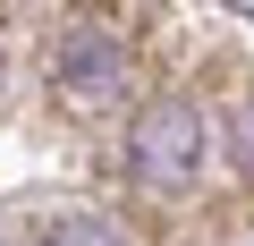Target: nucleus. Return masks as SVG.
Segmentation results:
<instances>
[{
	"label": "nucleus",
	"mask_w": 254,
	"mask_h": 246,
	"mask_svg": "<svg viewBox=\"0 0 254 246\" xmlns=\"http://www.w3.org/2000/svg\"><path fill=\"white\" fill-rule=\"evenodd\" d=\"M127 178L144 195H178L195 170H203V110L178 102V93H153L136 119H127V145H119Z\"/></svg>",
	"instance_id": "nucleus-1"
},
{
	"label": "nucleus",
	"mask_w": 254,
	"mask_h": 246,
	"mask_svg": "<svg viewBox=\"0 0 254 246\" xmlns=\"http://www.w3.org/2000/svg\"><path fill=\"white\" fill-rule=\"evenodd\" d=\"M51 85H60V102H76V110H110L119 93H127V43L110 34V17H68L60 34H51Z\"/></svg>",
	"instance_id": "nucleus-2"
},
{
	"label": "nucleus",
	"mask_w": 254,
	"mask_h": 246,
	"mask_svg": "<svg viewBox=\"0 0 254 246\" xmlns=\"http://www.w3.org/2000/svg\"><path fill=\"white\" fill-rule=\"evenodd\" d=\"M34 246H119V229H110L102 212H60V221H51Z\"/></svg>",
	"instance_id": "nucleus-3"
},
{
	"label": "nucleus",
	"mask_w": 254,
	"mask_h": 246,
	"mask_svg": "<svg viewBox=\"0 0 254 246\" xmlns=\"http://www.w3.org/2000/svg\"><path fill=\"white\" fill-rule=\"evenodd\" d=\"M229 162H237V178L254 187V93L229 110Z\"/></svg>",
	"instance_id": "nucleus-4"
}]
</instances>
